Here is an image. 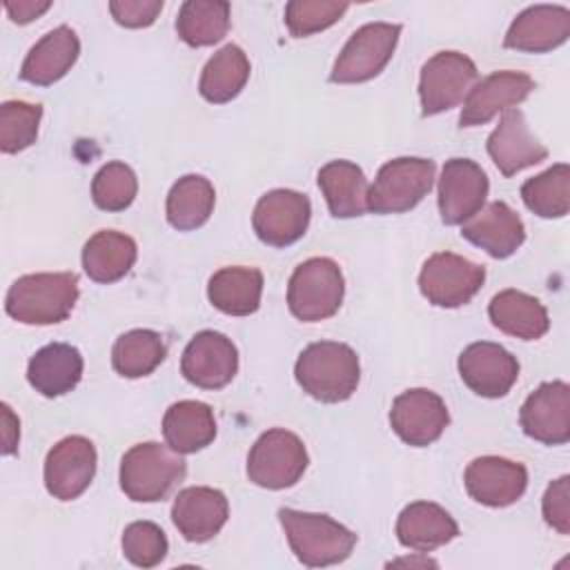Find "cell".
Wrapping results in <instances>:
<instances>
[{
  "instance_id": "74e56055",
  "label": "cell",
  "mask_w": 570,
  "mask_h": 570,
  "mask_svg": "<svg viewBox=\"0 0 570 570\" xmlns=\"http://www.w3.org/2000/svg\"><path fill=\"white\" fill-rule=\"evenodd\" d=\"M42 107L24 100H4L0 105V149L18 154L31 147L38 138Z\"/></svg>"
},
{
  "instance_id": "60d3db41",
  "label": "cell",
  "mask_w": 570,
  "mask_h": 570,
  "mask_svg": "<svg viewBox=\"0 0 570 570\" xmlns=\"http://www.w3.org/2000/svg\"><path fill=\"white\" fill-rule=\"evenodd\" d=\"M541 510L550 528H554L559 534L570 532V476L568 474L559 476L548 485L541 501Z\"/></svg>"
},
{
  "instance_id": "9a60e30c",
  "label": "cell",
  "mask_w": 570,
  "mask_h": 570,
  "mask_svg": "<svg viewBox=\"0 0 570 570\" xmlns=\"http://www.w3.org/2000/svg\"><path fill=\"white\" fill-rule=\"evenodd\" d=\"M180 372L196 387L220 390L238 372V350L225 334L203 330L187 343Z\"/></svg>"
},
{
  "instance_id": "7bdbcfd3",
  "label": "cell",
  "mask_w": 570,
  "mask_h": 570,
  "mask_svg": "<svg viewBox=\"0 0 570 570\" xmlns=\"http://www.w3.org/2000/svg\"><path fill=\"white\" fill-rule=\"evenodd\" d=\"M51 7L49 0H7L4 2V11L9 13V18L18 24H27L31 20H36L38 16H42L47 9Z\"/></svg>"
},
{
  "instance_id": "ee69618b",
  "label": "cell",
  "mask_w": 570,
  "mask_h": 570,
  "mask_svg": "<svg viewBox=\"0 0 570 570\" xmlns=\"http://www.w3.org/2000/svg\"><path fill=\"white\" fill-rule=\"evenodd\" d=\"M20 441V421L7 403H2V454H13Z\"/></svg>"
},
{
  "instance_id": "3957f363",
  "label": "cell",
  "mask_w": 570,
  "mask_h": 570,
  "mask_svg": "<svg viewBox=\"0 0 570 570\" xmlns=\"http://www.w3.org/2000/svg\"><path fill=\"white\" fill-rule=\"evenodd\" d=\"M278 521L294 557L307 568L341 563L356 546V534L327 514L281 508Z\"/></svg>"
},
{
  "instance_id": "8992f818",
  "label": "cell",
  "mask_w": 570,
  "mask_h": 570,
  "mask_svg": "<svg viewBox=\"0 0 570 570\" xmlns=\"http://www.w3.org/2000/svg\"><path fill=\"white\" fill-rule=\"evenodd\" d=\"M434 160L401 156L387 160L367 191V209L374 214H403L416 207L434 183Z\"/></svg>"
},
{
  "instance_id": "484cf974",
  "label": "cell",
  "mask_w": 570,
  "mask_h": 570,
  "mask_svg": "<svg viewBox=\"0 0 570 570\" xmlns=\"http://www.w3.org/2000/svg\"><path fill=\"white\" fill-rule=\"evenodd\" d=\"M82 356L69 343H49L27 363V381L42 396H62L82 379Z\"/></svg>"
},
{
  "instance_id": "f546056e",
  "label": "cell",
  "mask_w": 570,
  "mask_h": 570,
  "mask_svg": "<svg viewBox=\"0 0 570 570\" xmlns=\"http://www.w3.org/2000/svg\"><path fill=\"white\" fill-rule=\"evenodd\" d=\"M165 443L178 454H191L207 448L216 436V419L203 401L171 403L163 416Z\"/></svg>"
},
{
  "instance_id": "ab89813d",
  "label": "cell",
  "mask_w": 570,
  "mask_h": 570,
  "mask_svg": "<svg viewBox=\"0 0 570 570\" xmlns=\"http://www.w3.org/2000/svg\"><path fill=\"white\" fill-rule=\"evenodd\" d=\"M169 543L154 521H134L122 532V554L138 568H154L167 557Z\"/></svg>"
},
{
  "instance_id": "d6986e66",
  "label": "cell",
  "mask_w": 570,
  "mask_h": 570,
  "mask_svg": "<svg viewBox=\"0 0 570 570\" xmlns=\"http://www.w3.org/2000/svg\"><path fill=\"white\" fill-rule=\"evenodd\" d=\"M534 89V80L523 71H494L479 80L463 100L459 127H476L492 120L499 111L514 109Z\"/></svg>"
},
{
  "instance_id": "1f68e13d",
  "label": "cell",
  "mask_w": 570,
  "mask_h": 570,
  "mask_svg": "<svg viewBox=\"0 0 570 570\" xmlns=\"http://www.w3.org/2000/svg\"><path fill=\"white\" fill-rule=\"evenodd\" d=\"M249 58L238 45L220 47L203 67L198 91L212 105H223L236 98L249 80Z\"/></svg>"
},
{
  "instance_id": "2e32d148",
  "label": "cell",
  "mask_w": 570,
  "mask_h": 570,
  "mask_svg": "<svg viewBox=\"0 0 570 570\" xmlns=\"http://www.w3.org/2000/svg\"><path fill=\"white\" fill-rule=\"evenodd\" d=\"M488 176L470 158L445 160L439 178V214L445 225H463L488 198Z\"/></svg>"
},
{
  "instance_id": "8fae6325",
  "label": "cell",
  "mask_w": 570,
  "mask_h": 570,
  "mask_svg": "<svg viewBox=\"0 0 570 570\" xmlns=\"http://www.w3.org/2000/svg\"><path fill=\"white\" fill-rule=\"evenodd\" d=\"M448 423L450 412L445 401L428 387L405 390L392 401L390 425L394 434L412 448H428L434 443Z\"/></svg>"
},
{
  "instance_id": "5bb4252c",
  "label": "cell",
  "mask_w": 570,
  "mask_h": 570,
  "mask_svg": "<svg viewBox=\"0 0 570 570\" xmlns=\"http://www.w3.org/2000/svg\"><path fill=\"white\" fill-rule=\"evenodd\" d=\"M459 376L479 396L501 399L519 379V361L499 343L476 341L459 354Z\"/></svg>"
},
{
  "instance_id": "d6a6232c",
  "label": "cell",
  "mask_w": 570,
  "mask_h": 570,
  "mask_svg": "<svg viewBox=\"0 0 570 570\" xmlns=\"http://www.w3.org/2000/svg\"><path fill=\"white\" fill-rule=\"evenodd\" d=\"M214 203V185L200 174H187L171 185L165 203V214L174 229L189 232L209 220Z\"/></svg>"
},
{
  "instance_id": "5b68a950",
  "label": "cell",
  "mask_w": 570,
  "mask_h": 570,
  "mask_svg": "<svg viewBox=\"0 0 570 570\" xmlns=\"http://www.w3.org/2000/svg\"><path fill=\"white\" fill-rule=\"evenodd\" d=\"M345 281L336 261L314 256L303 261L287 283V307L303 323L334 316L343 303Z\"/></svg>"
},
{
  "instance_id": "4fadbf2b",
  "label": "cell",
  "mask_w": 570,
  "mask_h": 570,
  "mask_svg": "<svg viewBox=\"0 0 570 570\" xmlns=\"http://www.w3.org/2000/svg\"><path fill=\"white\" fill-rule=\"evenodd\" d=\"M96 448L87 436L60 439L45 459V488L58 501L78 499L96 474Z\"/></svg>"
},
{
  "instance_id": "44dd1931",
  "label": "cell",
  "mask_w": 570,
  "mask_h": 570,
  "mask_svg": "<svg viewBox=\"0 0 570 570\" xmlns=\"http://www.w3.org/2000/svg\"><path fill=\"white\" fill-rule=\"evenodd\" d=\"M488 154L505 178L548 158V149L530 134L525 116L517 107L505 109L488 136Z\"/></svg>"
},
{
  "instance_id": "30bf717a",
  "label": "cell",
  "mask_w": 570,
  "mask_h": 570,
  "mask_svg": "<svg viewBox=\"0 0 570 570\" xmlns=\"http://www.w3.org/2000/svg\"><path fill=\"white\" fill-rule=\"evenodd\" d=\"M485 281V267L452 252L432 254L419 274V289L436 307H461Z\"/></svg>"
},
{
  "instance_id": "7402d4cb",
  "label": "cell",
  "mask_w": 570,
  "mask_h": 570,
  "mask_svg": "<svg viewBox=\"0 0 570 570\" xmlns=\"http://www.w3.org/2000/svg\"><path fill=\"white\" fill-rule=\"evenodd\" d=\"M570 36V9L561 4H532L523 9L510 24L503 47L546 53L563 45Z\"/></svg>"
},
{
  "instance_id": "e0dca14e",
  "label": "cell",
  "mask_w": 570,
  "mask_h": 570,
  "mask_svg": "<svg viewBox=\"0 0 570 570\" xmlns=\"http://www.w3.org/2000/svg\"><path fill=\"white\" fill-rule=\"evenodd\" d=\"M523 432L546 445H563L570 439V385L566 381L541 383L521 405Z\"/></svg>"
},
{
  "instance_id": "e575fe53",
  "label": "cell",
  "mask_w": 570,
  "mask_h": 570,
  "mask_svg": "<svg viewBox=\"0 0 570 570\" xmlns=\"http://www.w3.org/2000/svg\"><path fill=\"white\" fill-rule=\"evenodd\" d=\"M167 356L163 336L154 330H129L111 347V365L125 379L151 374Z\"/></svg>"
},
{
  "instance_id": "ffe728a7",
  "label": "cell",
  "mask_w": 570,
  "mask_h": 570,
  "mask_svg": "<svg viewBox=\"0 0 570 570\" xmlns=\"http://www.w3.org/2000/svg\"><path fill=\"white\" fill-rule=\"evenodd\" d=\"M229 517L227 497L207 485H191L176 494L171 505V521L178 532L191 543L214 539Z\"/></svg>"
},
{
  "instance_id": "836d02e7",
  "label": "cell",
  "mask_w": 570,
  "mask_h": 570,
  "mask_svg": "<svg viewBox=\"0 0 570 570\" xmlns=\"http://www.w3.org/2000/svg\"><path fill=\"white\" fill-rule=\"evenodd\" d=\"M229 29V2L187 0L178 9L176 33L189 47H209L225 38Z\"/></svg>"
},
{
  "instance_id": "4316f807",
  "label": "cell",
  "mask_w": 570,
  "mask_h": 570,
  "mask_svg": "<svg viewBox=\"0 0 570 570\" xmlns=\"http://www.w3.org/2000/svg\"><path fill=\"white\" fill-rule=\"evenodd\" d=\"M488 316L497 330L521 341H537L550 330L543 303L521 289H503L492 296Z\"/></svg>"
},
{
  "instance_id": "83f0119b",
  "label": "cell",
  "mask_w": 570,
  "mask_h": 570,
  "mask_svg": "<svg viewBox=\"0 0 570 570\" xmlns=\"http://www.w3.org/2000/svg\"><path fill=\"white\" fill-rule=\"evenodd\" d=\"M318 187L334 218H354L367 212V178L352 160H330L318 169Z\"/></svg>"
},
{
  "instance_id": "ba28073f",
  "label": "cell",
  "mask_w": 570,
  "mask_h": 570,
  "mask_svg": "<svg viewBox=\"0 0 570 570\" xmlns=\"http://www.w3.org/2000/svg\"><path fill=\"white\" fill-rule=\"evenodd\" d=\"M399 36L401 24L392 22H367L358 27L334 60L330 80L338 85H354L376 78L392 60Z\"/></svg>"
},
{
  "instance_id": "d590c367",
  "label": "cell",
  "mask_w": 570,
  "mask_h": 570,
  "mask_svg": "<svg viewBox=\"0 0 570 570\" xmlns=\"http://www.w3.org/2000/svg\"><path fill=\"white\" fill-rule=\"evenodd\" d=\"M525 207L541 218H561L570 209V167L557 163L521 185Z\"/></svg>"
},
{
  "instance_id": "8d00e7d4",
  "label": "cell",
  "mask_w": 570,
  "mask_h": 570,
  "mask_svg": "<svg viewBox=\"0 0 570 570\" xmlns=\"http://www.w3.org/2000/svg\"><path fill=\"white\" fill-rule=\"evenodd\" d=\"M138 194V178L134 169L120 160L102 165L91 180V200L98 209L122 212Z\"/></svg>"
},
{
  "instance_id": "4dcf8cb0",
  "label": "cell",
  "mask_w": 570,
  "mask_h": 570,
  "mask_svg": "<svg viewBox=\"0 0 570 570\" xmlns=\"http://www.w3.org/2000/svg\"><path fill=\"white\" fill-rule=\"evenodd\" d=\"M138 256L136 240L116 229L96 232L82 247V267L96 283H116L134 267Z\"/></svg>"
},
{
  "instance_id": "9c48e42d",
  "label": "cell",
  "mask_w": 570,
  "mask_h": 570,
  "mask_svg": "<svg viewBox=\"0 0 570 570\" xmlns=\"http://www.w3.org/2000/svg\"><path fill=\"white\" fill-rule=\"evenodd\" d=\"M476 65L461 51H436L425 60L419 76L423 116H436L465 100L476 82Z\"/></svg>"
},
{
  "instance_id": "6da1fadb",
  "label": "cell",
  "mask_w": 570,
  "mask_h": 570,
  "mask_svg": "<svg viewBox=\"0 0 570 570\" xmlns=\"http://www.w3.org/2000/svg\"><path fill=\"white\" fill-rule=\"evenodd\" d=\"M296 383L321 403L347 401L361 381L356 352L338 341L309 343L294 365Z\"/></svg>"
},
{
  "instance_id": "d4e9b609",
  "label": "cell",
  "mask_w": 570,
  "mask_h": 570,
  "mask_svg": "<svg viewBox=\"0 0 570 570\" xmlns=\"http://www.w3.org/2000/svg\"><path fill=\"white\" fill-rule=\"evenodd\" d=\"M80 40L76 31L67 24H60L47 31L24 56L20 67V78L31 85H53L60 80L78 60Z\"/></svg>"
},
{
  "instance_id": "603a6c76",
  "label": "cell",
  "mask_w": 570,
  "mask_h": 570,
  "mask_svg": "<svg viewBox=\"0 0 570 570\" xmlns=\"http://www.w3.org/2000/svg\"><path fill=\"white\" fill-rule=\"evenodd\" d=\"M461 236L492 258H508L523 245L525 227L508 203L492 200L461 225Z\"/></svg>"
},
{
  "instance_id": "ac0fdd59",
  "label": "cell",
  "mask_w": 570,
  "mask_h": 570,
  "mask_svg": "<svg viewBox=\"0 0 570 570\" xmlns=\"http://www.w3.org/2000/svg\"><path fill=\"white\" fill-rule=\"evenodd\" d=\"M463 483L476 503L505 508L523 497L528 488V470L519 461L488 454L468 463Z\"/></svg>"
},
{
  "instance_id": "b9f144b4",
  "label": "cell",
  "mask_w": 570,
  "mask_h": 570,
  "mask_svg": "<svg viewBox=\"0 0 570 570\" xmlns=\"http://www.w3.org/2000/svg\"><path fill=\"white\" fill-rule=\"evenodd\" d=\"M109 11L118 24L140 29L154 24L163 11V0H111Z\"/></svg>"
},
{
  "instance_id": "52a82bcc",
  "label": "cell",
  "mask_w": 570,
  "mask_h": 570,
  "mask_svg": "<svg viewBox=\"0 0 570 570\" xmlns=\"http://www.w3.org/2000/svg\"><path fill=\"white\" fill-rule=\"evenodd\" d=\"M305 443L289 430L272 428L263 432L247 454V476L267 490L294 485L307 470Z\"/></svg>"
},
{
  "instance_id": "f1b7e54d",
  "label": "cell",
  "mask_w": 570,
  "mask_h": 570,
  "mask_svg": "<svg viewBox=\"0 0 570 570\" xmlns=\"http://www.w3.org/2000/svg\"><path fill=\"white\" fill-rule=\"evenodd\" d=\"M263 274L256 267L229 265L212 274L207 283L209 303L229 316H249L261 307Z\"/></svg>"
},
{
  "instance_id": "7c38bea8",
  "label": "cell",
  "mask_w": 570,
  "mask_h": 570,
  "mask_svg": "<svg viewBox=\"0 0 570 570\" xmlns=\"http://www.w3.org/2000/svg\"><path fill=\"white\" fill-rule=\"evenodd\" d=\"M312 216L309 198L294 189H272L263 194L252 214L256 236L272 247H287L303 238Z\"/></svg>"
},
{
  "instance_id": "277c9868",
  "label": "cell",
  "mask_w": 570,
  "mask_h": 570,
  "mask_svg": "<svg viewBox=\"0 0 570 570\" xmlns=\"http://www.w3.org/2000/svg\"><path fill=\"white\" fill-rule=\"evenodd\" d=\"M185 459L156 441L131 445L120 459V488L138 503L163 501L185 476Z\"/></svg>"
},
{
  "instance_id": "f35d334b",
  "label": "cell",
  "mask_w": 570,
  "mask_h": 570,
  "mask_svg": "<svg viewBox=\"0 0 570 570\" xmlns=\"http://www.w3.org/2000/svg\"><path fill=\"white\" fill-rule=\"evenodd\" d=\"M350 9L336 0H292L285 4V24L294 38H305L332 27Z\"/></svg>"
},
{
  "instance_id": "cb8c5ba5",
  "label": "cell",
  "mask_w": 570,
  "mask_h": 570,
  "mask_svg": "<svg viewBox=\"0 0 570 570\" xmlns=\"http://www.w3.org/2000/svg\"><path fill=\"white\" fill-rule=\"evenodd\" d=\"M459 537L452 514L432 501H414L405 505L396 519V539L401 546L421 554L432 552Z\"/></svg>"
},
{
  "instance_id": "7a4b0ae2",
  "label": "cell",
  "mask_w": 570,
  "mask_h": 570,
  "mask_svg": "<svg viewBox=\"0 0 570 570\" xmlns=\"http://www.w3.org/2000/svg\"><path fill=\"white\" fill-rule=\"evenodd\" d=\"M78 301L73 272H38L16 278L4 296V312L24 325H53L65 321Z\"/></svg>"
}]
</instances>
